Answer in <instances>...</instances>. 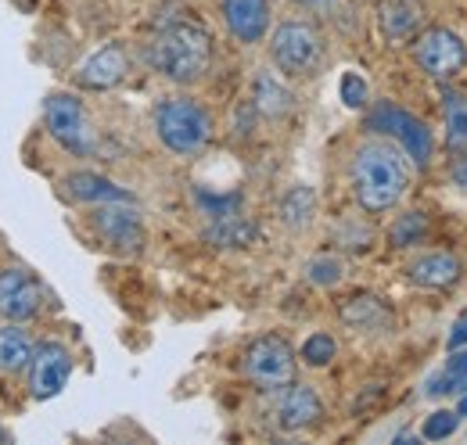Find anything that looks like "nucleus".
<instances>
[{"label": "nucleus", "mask_w": 467, "mask_h": 445, "mask_svg": "<svg viewBox=\"0 0 467 445\" xmlns=\"http://www.w3.org/2000/svg\"><path fill=\"white\" fill-rule=\"evenodd\" d=\"M342 324L352 331H381L392 324V313L374 295H352L342 302Z\"/></svg>", "instance_id": "obj_17"}, {"label": "nucleus", "mask_w": 467, "mask_h": 445, "mask_svg": "<svg viewBox=\"0 0 467 445\" xmlns=\"http://www.w3.org/2000/svg\"><path fill=\"white\" fill-rule=\"evenodd\" d=\"M313 216H317V194H313V187L295 183L292 191L281 198V222L288 230H302V226L313 222Z\"/></svg>", "instance_id": "obj_22"}, {"label": "nucleus", "mask_w": 467, "mask_h": 445, "mask_svg": "<svg viewBox=\"0 0 467 445\" xmlns=\"http://www.w3.org/2000/svg\"><path fill=\"white\" fill-rule=\"evenodd\" d=\"M148 65L173 83H198L213 65V36L198 22H170L148 44Z\"/></svg>", "instance_id": "obj_2"}, {"label": "nucleus", "mask_w": 467, "mask_h": 445, "mask_svg": "<svg viewBox=\"0 0 467 445\" xmlns=\"http://www.w3.org/2000/svg\"><path fill=\"white\" fill-rule=\"evenodd\" d=\"M457 413H461V417H467V395H464V398H461V406H457Z\"/></svg>", "instance_id": "obj_34"}, {"label": "nucleus", "mask_w": 467, "mask_h": 445, "mask_svg": "<svg viewBox=\"0 0 467 445\" xmlns=\"http://www.w3.org/2000/svg\"><path fill=\"white\" fill-rule=\"evenodd\" d=\"M255 222H248L241 212L237 216H223V220H213V226L205 230V241L216 244V248H248L255 241Z\"/></svg>", "instance_id": "obj_21"}, {"label": "nucleus", "mask_w": 467, "mask_h": 445, "mask_svg": "<svg viewBox=\"0 0 467 445\" xmlns=\"http://www.w3.org/2000/svg\"><path fill=\"white\" fill-rule=\"evenodd\" d=\"M461 420H464V417H461L457 409H435V413L424 420V428H420V439H428V442H442V439L457 435Z\"/></svg>", "instance_id": "obj_27"}, {"label": "nucleus", "mask_w": 467, "mask_h": 445, "mask_svg": "<svg viewBox=\"0 0 467 445\" xmlns=\"http://www.w3.org/2000/svg\"><path fill=\"white\" fill-rule=\"evenodd\" d=\"M410 169L403 148L392 140H363L352 155V194L363 212H389L403 202Z\"/></svg>", "instance_id": "obj_1"}, {"label": "nucleus", "mask_w": 467, "mask_h": 445, "mask_svg": "<svg viewBox=\"0 0 467 445\" xmlns=\"http://www.w3.org/2000/svg\"><path fill=\"white\" fill-rule=\"evenodd\" d=\"M461 391H467V352L453 348L446 370L428 381V395H461Z\"/></svg>", "instance_id": "obj_24"}, {"label": "nucleus", "mask_w": 467, "mask_h": 445, "mask_svg": "<svg viewBox=\"0 0 467 445\" xmlns=\"http://www.w3.org/2000/svg\"><path fill=\"white\" fill-rule=\"evenodd\" d=\"M65 187L72 198L79 202H90V205H109V202H130V194L116 187L112 180L98 176V172H68L65 176Z\"/></svg>", "instance_id": "obj_18"}, {"label": "nucleus", "mask_w": 467, "mask_h": 445, "mask_svg": "<svg viewBox=\"0 0 467 445\" xmlns=\"http://www.w3.org/2000/svg\"><path fill=\"white\" fill-rule=\"evenodd\" d=\"M194 198H198V205L205 209V216H209V220L237 216V209H241V194H227V198H220V194H209V191H194Z\"/></svg>", "instance_id": "obj_29"}, {"label": "nucleus", "mask_w": 467, "mask_h": 445, "mask_svg": "<svg viewBox=\"0 0 467 445\" xmlns=\"http://www.w3.org/2000/svg\"><path fill=\"white\" fill-rule=\"evenodd\" d=\"M126 72H130V57H126V51H122L119 44H109V47H101L98 55H90L87 61H83V68H79V83L90 87V90H112L116 83L126 79Z\"/></svg>", "instance_id": "obj_15"}, {"label": "nucleus", "mask_w": 467, "mask_h": 445, "mask_svg": "<svg viewBox=\"0 0 467 445\" xmlns=\"http://www.w3.org/2000/svg\"><path fill=\"white\" fill-rule=\"evenodd\" d=\"M44 119H47V133L68 155H90L94 151V129L87 122V111L79 105V98L51 94L44 105Z\"/></svg>", "instance_id": "obj_7"}, {"label": "nucleus", "mask_w": 467, "mask_h": 445, "mask_svg": "<svg viewBox=\"0 0 467 445\" xmlns=\"http://www.w3.org/2000/svg\"><path fill=\"white\" fill-rule=\"evenodd\" d=\"M424 26L420 0H378V29L389 44H407Z\"/></svg>", "instance_id": "obj_14"}, {"label": "nucleus", "mask_w": 467, "mask_h": 445, "mask_svg": "<svg viewBox=\"0 0 467 445\" xmlns=\"http://www.w3.org/2000/svg\"><path fill=\"white\" fill-rule=\"evenodd\" d=\"M306 277H309V284H317V287H331V284L342 280V263L335 255H317V259H309Z\"/></svg>", "instance_id": "obj_28"}, {"label": "nucleus", "mask_w": 467, "mask_h": 445, "mask_svg": "<svg viewBox=\"0 0 467 445\" xmlns=\"http://www.w3.org/2000/svg\"><path fill=\"white\" fill-rule=\"evenodd\" d=\"M424 233H428V216H424V212H403L400 220L392 222L389 241H392L396 248H410V244H420Z\"/></svg>", "instance_id": "obj_25"}, {"label": "nucleus", "mask_w": 467, "mask_h": 445, "mask_svg": "<svg viewBox=\"0 0 467 445\" xmlns=\"http://www.w3.org/2000/svg\"><path fill=\"white\" fill-rule=\"evenodd\" d=\"M298 356H302V363H306V367H327V363L338 356V345H335V337H331V334H309Z\"/></svg>", "instance_id": "obj_26"}, {"label": "nucleus", "mask_w": 467, "mask_h": 445, "mask_svg": "<svg viewBox=\"0 0 467 445\" xmlns=\"http://www.w3.org/2000/svg\"><path fill=\"white\" fill-rule=\"evenodd\" d=\"M244 378L263 391H285L295 381V352L281 334H263L244 348Z\"/></svg>", "instance_id": "obj_5"}, {"label": "nucleus", "mask_w": 467, "mask_h": 445, "mask_svg": "<svg viewBox=\"0 0 467 445\" xmlns=\"http://www.w3.org/2000/svg\"><path fill=\"white\" fill-rule=\"evenodd\" d=\"M220 15L237 44H263L270 33V0H220Z\"/></svg>", "instance_id": "obj_12"}, {"label": "nucleus", "mask_w": 467, "mask_h": 445, "mask_svg": "<svg viewBox=\"0 0 467 445\" xmlns=\"http://www.w3.org/2000/svg\"><path fill=\"white\" fill-rule=\"evenodd\" d=\"M442 119H446V144L453 151L467 148V94L446 87L442 90Z\"/></svg>", "instance_id": "obj_20"}, {"label": "nucleus", "mask_w": 467, "mask_h": 445, "mask_svg": "<svg viewBox=\"0 0 467 445\" xmlns=\"http://www.w3.org/2000/svg\"><path fill=\"white\" fill-rule=\"evenodd\" d=\"M464 345H467V313L453 324V331H450V352L453 348H464Z\"/></svg>", "instance_id": "obj_32"}, {"label": "nucleus", "mask_w": 467, "mask_h": 445, "mask_svg": "<svg viewBox=\"0 0 467 445\" xmlns=\"http://www.w3.org/2000/svg\"><path fill=\"white\" fill-rule=\"evenodd\" d=\"M410 277L420 287H453L457 280L464 277V263L450 252H431V255H420L413 266H410Z\"/></svg>", "instance_id": "obj_16"}, {"label": "nucleus", "mask_w": 467, "mask_h": 445, "mask_svg": "<svg viewBox=\"0 0 467 445\" xmlns=\"http://www.w3.org/2000/svg\"><path fill=\"white\" fill-rule=\"evenodd\" d=\"M33 341H29V334L22 331L18 324H4L0 327V374H18V370H26L29 363H33Z\"/></svg>", "instance_id": "obj_19"}, {"label": "nucleus", "mask_w": 467, "mask_h": 445, "mask_svg": "<svg viewBox=\"0 0 467 445\" xmlns=\"http://www.w3.org/2000/svg\"><path fill=\"white\" fill-rule=\"evenodd\" d=\"M298 4H302L309 15H324V18L338 11V0H298Z\"/></svg>", "instance_id": "obj_31"}, {"label": "nucleus", "mask_w": 467, "mask_h": 445, "mask_svg": "<svg viewBox=\"0 0 467 445\" xmlns=\"http://www.w3.org/2000/svg\"><path fill=\"white\" fill-rule=\"evenodd\" d=\"M370 129L389 133L407 151V159H413L417 166H428L431 155H435L431 129L417 115H410V111H403L400 105H392V101H385V105H378V109L370 111Z\"/></svg>", "instance_id": "obj_6"}, {"label": "nucleus", "mask_w": 467, "mask_h": 445, "mask_svg": "<svg viewBox=\"0 0 467 445\" xmlns=\"http://www.w3.org/2000/svg\"><path fill=\"white\" fill-rule=\"evenodd\" d=\"M94 230L98 237L116 248L122 255H137L144 248V222L140 212L130 205V202H109V205H98L94 212Z\"/></svg>", "instance_id": "obj_9"}, {"label": "nucleus", "mask_w": 467, "mask_h": 445, "mask_svg": "<svg viewBox=\"0 0 467 445\" xmlns=\"http://www.w3.org/2000/svg\"><path fill=\"white\" fill-rule=\"evenodd\" d=\"M453 183H457V187H461V191L467 194V155L453 162Z\"/></svg>", "instance_id": "obj_33"}, {"label": "nucleus", "mask_w": 467, "mask_h": 445, "mask_svg": "<svg viewBox=\"0 0 467 445\" xmlns=\"http://www.w3.org/2000/svg\"><path fill=\"white\" fill-rule=\"evenodd\" d=\"M270 57L285 76H313L324 61V40L313 22H281L270 36Z\"/></svg>", "instance_id": "obj_4"}, {"label": "nucleus", "mask_w": 467, "mask_h": 445, "mask_svg": "<svg viewBox=\"0 0 467 445\" xmlns=\"http://www.w3.org/2000/svg\"><path fill=\"white\" fill-rule=\"evenodd\" d=\"M324 420V402L320 395L309 388V385H288L281 391V402H277V428L281 431H306L313 424Z\"/></svg>", "instance_id": "obj_13"}, {"label": "nucleus", "mask_w": 467, "mask_h": 445, "mask_svg": "<svg viewBox=\"0 0 467 445\" xmlns=\"http://www.w3.org/2000/svg\"><path fill=\"white\" fill-rule=\"evenodd\" d=\"M413 57H417V65H420L431 79H442V83H446V79H453L457 72H464L467 47L453 29L435 26V29H424V33L413 40Z\"/></svg>", "instance_id": "obj_8"}, {"label": "nucleus", "mask_w": 467, "mask_h": 445, "mask_svg": "<svg viewBox=\"0 0 467 445\" xmlns=\"http://www.w3.org/2000/svg\"><path fill=\"white\" fill-rule=\"evenodd\" d=\"M155 129H159V140L173 155L191 159V155H198L209 144L213 119H209V111L202 109L198 101H191V98H166L155 109Z\"/></svg>", "instance_id": "obj_3"}, {"label": "nucleus", "mask_w": 467, "mask_h": 445, "mask_svg": "<svg viewBox=\"0 0 467 445\" xmlns=\"http://www.w3.org/2000/svg\"><path fill=\"white\" fill-rule=\"evenodd\" d=\"M4 439H7V431H4V428H0V442H4Z\"/></svg>", "instance_id": "obj_35"}, {"label": "nucleus", "mask_w": 467, "mask_h": 445, "mask_svg": "<svg viewBox=\"0 0 467 445\" xmlns=\"http://www.w3.org/2000/svg\"><path fill=\"white\" fill-rule=\"evenodd\" d=\"M44 305V287L22 266H7L0 274V316L11 324H26L40 313Z\"/></svg>", "instance_id": "obj_10"}, {"label": "nucleus", "mask_w": 467, "mask_h": 445, "mask_svg": "<svg viewBox=\"0 0 467 445\" xmlns=\"http://www.w3.org/2000/svg\"><path fill=\"white\" fill-rule=\"evenodd\" d=\"M367 98H370L367 79H363L359 72H346V76H342V101H346L349 109H367Z\"/></svg>", "instance_id": "obj_30"}, {"label": "nucleus", "mask_w": 467, "mask_h": 445, "mask_svg": "<svg viewBox=\"0 0 467 445\" xmlns=\"http://www.w3.org/2000/svg\"><path fill=\"white\" fill-rule=\"evenodd\" d=\"M72 374V352L61 341H40L29 363V391L33 398H55Z\"/></svg>", "instance_id": "obj_11"}, {"label": "nucleus", "mask_w": 467, "mask_h": 445, "mask_svg": "<svg viewBox=\"0 0 467 445\" xmlns=\"http://www.w3.org/2000/svg\"><path fill=\"white\" fill-rule=\"evenodd\" d=\"M255 109L263 111V115H285V111L292 109V94H288V87L285 83H277L270 72H259V79H255Z\"/></svg>", "instance_id": "obj_23"}]
</instances>
